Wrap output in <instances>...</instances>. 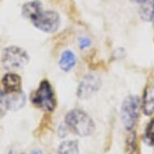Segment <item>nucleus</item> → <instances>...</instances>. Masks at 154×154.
Instances as JSON below:
<instances>
[{
  "label": "nucleus",
  "mask_w": 154,
  "mask_h": 154,
  "mask_svg": "<svg viewBox=\"0 0 154 154\" xmlns=\"http://www.w3.org/2000/svg\"><path fill=\"white\" fill-rule=\"evenodd\" d=\"M23 16L30 20L35 28L45 32H54L60 25L58 14L53 11L42 9V4L39 1L25 3L22 9Z\"/></svg>",
  "instance_id": "1"
},
{
  "label": "nucleus",
  "mask_w": 154,
  "mask_h": 154,
  "mask_svg": "<svg viewBox=\"0 0 154 154\" xmlns=\"http://www.w3.org/2000/svg\"><path fill=\"white\" fill-rule=\"evenodd\" d=\"M66 124L72 132L79 137H87L93 133L94 123L88 114L80 109L69 111L66 116Z\"/></svg>",
  "instance_id": "2"
},
{
  "label": "nucleus",
  "mask_w": 154,
  "mask_h": 154,
  "mask_svg": "<svg viewBox=\"0 0 154 154\" xmlns=\"http://www.w3.org/2000/svg\"><path fill=\"white\" fill-rule=\"evenodd\" d=\"M140 106V99L137 95L128 96L123 102L121 119L127 130H131L137 124Z\"/></svg>",
  "instance_id": "3"
},
{
  "label": "nucleus",
  "mask_w": 154,
  "mask_h": 154,
  "mask_svg": "<svg viewBox=\"0 0 154 154\" xmlns=\"http://www.w3.org/2000/svg\"><path fill=\"white\" fill-rule=\"evenodd\" d=\"M33 103L44 111H52L56 107V99L53 88L48 81H43L40 84L37 91L32 98Z\"/></svg>",
  "instance_id": "4"
},
{
  "label": "nucleus",
  "mask_w": 154,
  "mask_h": 154,
  "mask_svg": "<svg viewBox=\"0 0 154 154\" xmlns=\"http://www.w3.org/2000/svg\"><path fill=\"white\" fill-rule=\"evenodd\" d=\"M3 66L8 70L19 69L28 62V56L25 51L16 46H11L3 51L2 57Z\"/></svg>",
  "instance_id": "5"
},
{
  "label": "nucleus",
  "mask_w": 154,
  "mask_h": 154,
  "mask_svg": "<svg viewBox=\"0 0 154 154\" xmlns=\"http://www.w3.org/2000/svg\"><path fill=\"white\" fill-rule=\"evenodd\" d=\"M101 79L95 74H87L84 77L78 89V96L82 99L91 98L101 86Z\"/></svg>",
  "instance_id": "6"
},
{
  "label": "nucleus",
  "mask_w": 154,
  "mask_h": 154,
  "mask_svg": "<svg viewBox=\"0 0 154 154\" xmlns=\"http://www.w3.org/2000/svg\"><path fill=\"white\" fill-rule=\"evenodd\" d=\"M5 93L11 94L21 91L20 77L15 73H7L2 80Z\"/></svg>",
  "instance_id": "7"
},
{
  "label": "nucleus",
  "mask_w": 154,
  "mask_h": 154,
  "mask_svg": "<svg viewBox=\"0 0 154 154\" xmlns=\"http://www.w3.org/2000/svg\"><path fill=\"white\" fill-rule=\"evenodd\" d=\"M142 109L146 116L154 112V86H149L144 91L142 100Z\"/></svg>",
  "instance_id": "8"
},
{
  "label": "nucleus",
  "mask_w": 154,
  "mask_h": 154,
  "mask_svg": "<svg viewBox=\"0 0 154 154\" xmlns=\"http://www.w3.org/2000/svg\"><path fill=\"white\" fill-rule=\"evenodd\" d=\"M7 96L9 110H19L25 103V94L21 91L15 93L7 94Z\"/></svg>",
  "instance_id": "9"
},
{
  "label": "nucleus",
  "mask_w": 154,
  "mask_h": 154,
  "mask_svg": "<svg viewBox=\"0 0 154 154\" xmlns=\"http://www.w3.org/2000/svg\"><path fill=\"white\" fill-rule=\"evenodd\" d=\"M76 64V57L73 52L66 50L62 53L59 61V66L61 70L68 72L74 67Z\"/></svg>",
  "instance_id": "10"
},
{
  "label": "nucleus",
  "mask_w": 154,
  "mask_h": 154,
  "mask_svg": "<svg viewBox=\"0 0 154 154\" xmlns=\"http://www.w3.org/2000/svg\"><path fill=\"white\" fill-rule=\"evenodd\" d=\"M140 8V16L144 21H151L154 18V0H144Z\"/></svg>",
  "instance_id": "11"
},
{
  "label": "nucleus",
  "mask_w": 154,
  "mask_h": 154,
  "mask_svg": "<svg viewBox=\"0 0 154 154\" xmlns=\"http://www.w3.org/2000/svg\"><path fill=\"white\" fill-rule=\"evenodd\" d=\"M57 154H79V143L76 140H67L61 143Z\"/></svg>",
  "instance_id": "12"
},
{
  "label": "nucleus",
  "mask_w": 154,
  "mask_h": 154,
  "mask_svg": "<svg viewBox=\"0 0 154 154\" xmlns=\"http://www.w3.org/2000/svg\"><path fill=\"white\" fill-rule=\"evenodd\" d=\"M9 110L7 94L0 91V118L4 116Z\"/></svg>",
  "instance_id": "13"
},
{
  "label": "nucleus",
  "mask_w": 154,
  "mask_h": 154,
  "mask_svg": "<svg viewBox=\"0 0 154 154\" xmlns=\"http://www.w3.org/2000/svg\"><path fill=\"white\" fill-rule=\"evenodd\" d=\"M145 139L149 144H154V119H152L147 126L145 131Z\"/></svg>",
  "instance_id": "14"
},
{
  "label": "nucleus",
  "mask_w": 154,
  "mask_h": 154,
  "mask_svg": "<svg viewBox=\"0 0 154 154\" xmlns=\"http://www.w3.org/2000/svg\"><path fill=\"white\" fill-rule=\"evenodd\" d=\"M91 40H90L89 38L83 37L81 38V39L79 40V46H80V48H81L82 49L88 48L89 46L91 45Z\"/></svg>",
  "instance_id": "15"
},
{
  "label": "nucleus",
  "mask_w": 154,
  "mask_h": 154,
  "mask_svg": "<svg viewBox=\"0 0 154 154\" xmlns=\"http://www.w3.org/2000/svg\"><path fill=\"white\" fill-rule=\"evenodd\" d=\"M31 154H43V153H42V152H41L40 149H35V150L32 152Z\"/></svg>",
  "instance_id": "16"
},
{
  "label": "nucleus",
  "mask_w": 154,
  "mask_h": 154,
  "mask_svg": "<svg viewBox=\"0 0 154 154\" xmlns=\"http://www.w3.org/2000/svg\"><path fill=\"white\" fill-rule=\"evenodd\" d=\"M133 1H135V2H137V3H142L144 0H133Z\"/></svg>",
  "instance_id": "17"
},
{
  "label": "nucleus",
  "mask_w": 154,
  "mask_h": 154,
  "mask_svg": "<svg viewBox=\"0 0 154 154\" xmlns=\"http://www.w3.org/2000/svg\"><path fill=\"white\" fill-rule=\"evenodd\" d=\"M22 154H24V153H22Z\"/></svg>",
  "instance_id": "18"
}]
</instances>
